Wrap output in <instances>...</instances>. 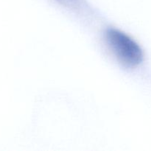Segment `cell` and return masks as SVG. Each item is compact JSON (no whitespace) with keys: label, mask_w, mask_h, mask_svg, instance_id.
<instances>
[{"label":"cell","mask_w":151,"mask_h":151,"mask_svg":"<svg viewBox=\"0 0 151 151\" xmlns=\"http://www.w3.org/2000/svg\"><path fill=\"white\" fill-rule=\"evenodd\" d=\"M105 39L112 55L122 66L135 68L142 63V49L128 34L115 28H109L105 33Z\"/></svg>","instance_id":"6da1fadb"}]
</instances>
